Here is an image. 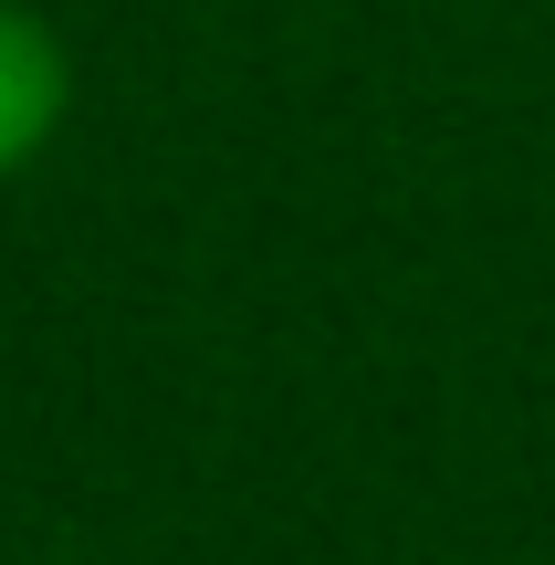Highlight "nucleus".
Segmentation results:
<instances>
[{
    "mask_svg": "<svg viewBox=\"0 0 555 565\" xmlns=\"http://www.w3.org/2000/svg\"><path fill=\"white\" fill-rule=\"evenodd\" d=\"M63 105H74V53H63V32L42 11H21V0H0V179H21V168L63 137Z\"/></svg>",
    "mask_w": 555,
    "mask_h": 565,
    "instance_id": "1",
    "label": "nucleus"
}]
</instances>
